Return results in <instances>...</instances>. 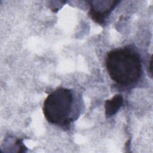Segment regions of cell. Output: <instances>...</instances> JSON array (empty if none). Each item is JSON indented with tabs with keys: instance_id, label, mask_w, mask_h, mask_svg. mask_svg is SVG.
Masks as SVG:
<instances>
[{
	"instance_id": "cell-3",
	"label": "cell",
	"mask_w": 153,
	"mask_h": 153,
	"mask_svg": "<svg viewBox=\"0 0 153 153\" xmlns=\"http://www.w3.org/2000/svg\"><path fill=\"white\" fill-rule=\"evenodd\" d=\"M118 1H90V17L96 22L100 25L104 22L106 17L116 6Z\"/></svg>"
},
{
	"instance_id": "cell-2",
	"label": "cell",
	"mask_w": 153,
	"mask_h": 153,
	"mask_svg": "<svg viewBox=\"0 0 153 153\" xmlns=\"http://www.w3.org/2000/svg\"><path fill=\"white\" fill-rule=\"evenodd\" d=\"M74 103V96L71 90L59 88L53 91L45 99L43 105V114L51 124H66Z\"/></svg>"
},
{
	"instance_id": "cell-1",
	"label": "cell",
	"mask_w": 153,
	"mask_h": 153,
	"mask_svg": "<svg viewBox=\"0 0 153 153\" xmlns=\"http://www.w3.org/2000/svg\"><path fill=\"white\" fill-rule=\"evenodd\" d=\"M106 66L110 78L121 85H132L141 76L140 57L131 48H122L110 51L106 57Z\"/></svg>"
},
{
	"instance_id": "cell-4",
	"label": "cell",
	"mask_w": 153,
	"mask_h": 153,
	"mask_svg": "<svg viewBox=\"0 0 153 153\" xmlns=\"http://www.w3.org/2000/svg\"><path fill=\"white\" fill-rule=\"evenodd\" d=\"M123 104V97L118 94L113 96L111 99L106 100L105 102V114L108 117L115 115Z\"/></svg>"
}]
</instances>
